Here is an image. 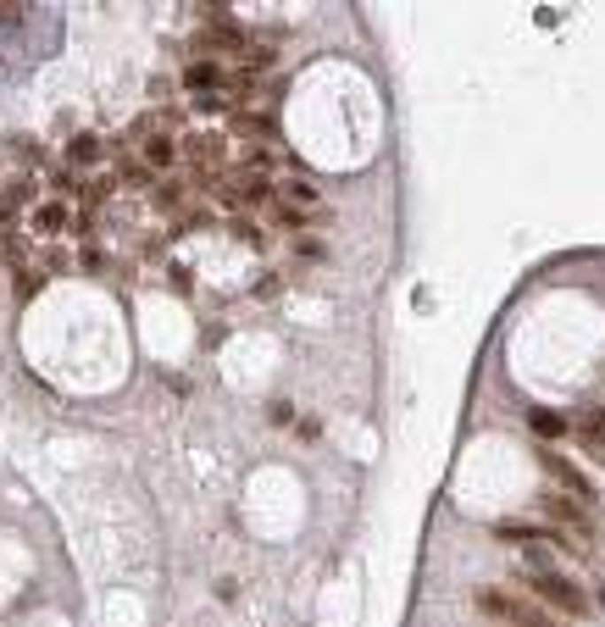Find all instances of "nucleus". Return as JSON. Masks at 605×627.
<instances>
[{"label":"nucleus","mask_w":605,"mask_h":627,"mask_svg":"<svg viewBox=\"0 0 605 627\" xmlns=\"http://www.w3.org/2000/svg\"><path fill=\"white\" fill-rule=\"evenodd\" d=\"M234 234H239L244 244H267V234H261V228H256V222H239V228H234Z\"/></svg>","instance_id":"obj_18"},{"label":"nucleus","mask_w":605,"mask_h":627,"mask_svg":"<svg viewBox=\"0 0 605 627\" xmlns=\"http://www.w3.org/2000/svg\"><path fill=\"white\" fill-rule=\"evenodd\" d=\"M539 506H545V516H555V522H567V528L572 533H583V538H589L594 533V522H589V511H583V499H572V494H545V499H539Z\"/></svg>","instance_id":"obj_6"},{"label":"nucleus","mask_w":605,"mask_h":627,"mask_svg":"<svg viewBox=\"0 0 605 627\" xmlns=\"http://www.w3.org/2000/svg\"><path fill=\"white\" fill-rule=\"evenodd\" d=\"M539 467H545V472H550V484H561V489H567L572 499H583V506L594 499V484H589V477H583L572 461H561L555 450H539Z\"/></svg>","instance_id":"obj_5"},{"label":"nucleus","mask_w":605,"mask_h":627,"mask_svg":"<svg viewBox=\"0 0 605 627\" xmlns=\"http://www.w3.org/2000/svg\"><path fill=\"white\" fill-rule=\"evenodd\" d=\"M477 611H489L494 622H506V627H555L539 605H528L523 594H511V589H477Z\"/></svg>","instance_id":"obj_1"},{"label":"nucleus","mask_w":605,"mask_h":627,"mask_svg":"<svg viewBox=\"0 0 605 627\" xmlns=\"http://www.w3.org/2000/svg\"><path fill=\"white\" fill-rule=\"evenodd\" d=\"M222 200H228V205H273V190H267L261 178L239 173L234 183H222Z\"/></svg>","instance_id":"obj_7"},{"label":"nucleus","mask_w":605,"mask_h":627,"mask_svg":"<svg viewBox=\"0 0 605 627\" xmlns=\"http://www.w3.org/2000/svg\"><path fill=\"white\" fill-rule=\"evenodd\" d=\"M528 428H533L539 438H561V433H567L572 422H567L561 411H545V406H539V411H528Z\"/></svg>","instance_id":"obj_12"},{"label":"nucleus","mask_w":605,"mask_h":627,"mask_svg":"<svg viewBox=\"0 0 605 627\" xmlns=\"http://www.w3.org/2000/svg\"><path fill=\"white\" fill-rule=\"evenodd\" d=\"M17 17H28L23 6H0V23H17Z\"/></svg>","instance_id":"obj_19"},{"label":"nucleus","mask_w":605,"mask_h":627,"mask_svg":"<svg viewBox=\"0 0 605 627\" xmlns=\"http://www.w3.org/2000/svg\"><path fill=\"white\" fill-rule=\"evenodd\" d=\"M183 156H190L200 173H222V139H217V134H195V139H183Z\"/></svg>","instance_id":"obj_9"},{"label":"nucleus","mask_w":605,"mask_h":627,"mask_svg":"<svg viewBox=\"0 0 605 627\" xmlns=\"http://www.w3.org/2000/svg\"><path fill=\"white\" fill-rule=\"evenodd\" d=\"M67 161H73V166H95V161H100V139H95V134H78V139L67 144Z\"/></svg>","instance_id":"obj_13"},{"label":"nucleus","mask_w":605,"mask_h":627,"mask_svg":"<svg viewBox=\"0 0 605 627\" xmlns=\"http://www.w3.org/2000/svg\"><path fill=\"white\" fill-rule=\"evenodd\" d=\"M122 178H128V183H151L156 173H151V166H144V161H122Z\"/></svg>","instance_id":"obj_16"},{"label":"nucleus","mask_w":605,"mask_h":627,"mask_svg":"<svg viewBox=\"0 0 605 627\" xmlns=\"http://www.w3.org/2000/svg\"><path fill=\"white\" fill-rule=\"evenodd\" d=\"M222 83H228L222 61H190V67H183V89H195V95H217Z\"/></svg>","instance_id":"obj_8"},{"label":"nucleus","mask_w":605,"mask_h":627,"mask_svg":"<svg viewBox=\"0 0 605 627\" xmlns=\"http://www.w3.org/2000/svg\"><path fill=\"white\" fill-rule=\"evenodd\" d=\"M506 545H545V550H572V538L561 533V528H539V522H500L494 528ZM578 555V550H572Z\"/></svg>","instance_id":"obj_3"},{"label":"nucleus","mask_w":605,"mask_h":627,"mask_svg":"<svg viewBox=\"0 0 605 627\" xmlns=\"http://www.w3.org/2000/svg\"><path fill=\"white\" fill-rule=\"evenodd\" d=\"M178 156H183V151H178V144L167 139V134H151V139H139V161L151 166V173H167V166H173Z\"/></svg>","instance_id":"obj_10"},{"label":"nucleus","mask_w":605,"mask_h":627,"mask_svg":"<svg viewBox=\"0 0 605 627\" xmlns=\"http://www.w3.org/2000/svg\"><path fill=\"white\" fill-rule=\"evenodd\" d=\"M578 433L589 438V450H605V411H583V422H578Z\"/></svg>","instance_id":"obj_15"},{"label":"nucleus","mask_w":605,"mask_h":627,"mask_svg":"<svg viewBox=\"0 0 605 627\" xmlns=\"http://www.w3.org/2000/svg\"><path fill=\"white\" fill-rule=\"evenodd\" d=\"M528 589L545 600V605H555L561 616H589V594H583L572 577H561V572H533Z\"/></svg>","instance_id":"obj_2"},{"label":"nucleus","mask_w":605,"mask_h":627,"mask_svg":"<svg viewBox=\"0 0 605 627\" xmlns=\"http://www.w3.org/2000/svg\"><path fill=\"white\" fill-rule=\"evenodd\" d=\"M283 205H295V212H306V205H317V190H311L306 178H289V183H283Z\"/></svg>","instance_id":"obj_14"},{"label":"nucleus","mask_w":605,"mask_h":627,"mask_svg":"<svg viewBox=\"0 0 605 627\" xmlns=\"http://www.w3.org/2000/svg\"><path fill=\"white\" fill-rule=\"evenodd\" d=\"M67 222H73L67 200H45V205H39V212H34V228H39V234H61V228H67Z\"/></svg>","instance_id":"obj_11"},{"label":"nucleus","mask_w":605,"mask_h":627,"mask_svg":"<svg viewBox=\"0 0 605 627\" xmlns=\"http://www.w3.org/2000/svg\"><path fill=\"white\" fill-rule=\"evenodd\" d=\"M39 283H45L39 273H23V278H17V295H23V300H34V295H39Z\"/></svg>","instance_id":"obj_17"},{"label":"nucleus","mask_w":605,"mask_h":627,"mask_svg":"<svg viewBox=\"0 0 605 627\" xmlns=\"http://www.w3.org/2000/svg\"><path fill=\"white\" fill-rule=\"evenodd\" d=\"M195 50H200V56H250V39H244V28H234V23H212V28H200Z\"/></svg>","instance_id":"obj_4"}]
</instances>
